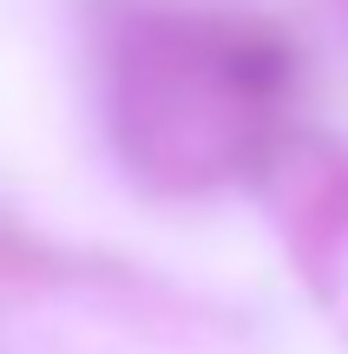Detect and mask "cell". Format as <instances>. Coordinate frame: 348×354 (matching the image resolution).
I'll return each instance as SVG.
<instances>
[{
    "label": "cell",
    "mask_w": 348,
    "mask_h": 354,
    "mask_svg": "<svg viewBox=\"0 0 348 354\" xmlns=\"http://www.w3.org/2000/svg\"><path fill=\"white\" fill-rule=\"evenodd\" d=\"M289 46L223 13H131L112 39L118 151L165 190L223 184L270 151Z\"/></svg>",
    "instance_id": "1"
}]
</instances>
